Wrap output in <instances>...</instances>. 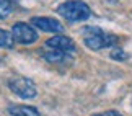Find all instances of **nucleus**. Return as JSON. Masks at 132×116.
Wrapping results in <instances>:
<instances>
[{
    "instance_id": "nucleus-1",
    "label": "nucleus",
    "mask_w": 132,
    "mask_h": 116,
    "mask_svg": "<svg viewBox=\"0 0 132 116\" xmlns=\"http://www.w3.org/2000/svg\"><path fill=\"white\" fill-rule=\"evenodd\" d=\"M82 33H83L85 44L90 49H93V51H100V49H104V48H113L118 43V36L106 33L98 26H87V28H83Z\"/></svg>"
},
{
    "instance_id": "nucleus-2",
    "label": "nucleus",
    "mask_w": 132,
    "mask_h": 116,
    "mask_svg": "<svg viewBox=\"0 0 132 116\" xmlns=\"http://www.w3.org/2000/svg\"><path fill=\"white\" fill-rule=\"evenodd\" d=\"M57 13L67 21L77 23V21H85L90 18L91 10L90 7L82 0H67L57 7Z\"/></svg>"
},
{
    "instance_id": "nucleus-3",
    "label": "nucleus",
    "mask_w": 132,
    "mask_h": 116,
    "mask_svg": "<svg viewBox=\"0 0 132 116\" xmlns=\"http://www.w3.org/2000/svg\"><path fill=\"white\" fill-rule=\"evenodd\" d=\"M8 87L20 98H34L36 97V87L26 77H13L8 82Z\"/></svg>"
},
{
    "instance_id": "nucleus-4",
    "label": "nucleus",
    "mask_w": 132,
    "mask_h": 116,
    "mask_svg": "<svg viewBox=\"0 0 132 116\" xmlns=\"http://www.w3.org/2000/svg\"><path fill=\"white\" fill-rule=\"evenodd\" d=\"M12 33H13L15 41H18L20 44H33L38 41V31L29 23L20 21L16 25H13Z\"/></svg>"
},
{
    "instance_id": "nucleus-5",
    "label": "nucleus",
    "mask_w": 132,
    "mask_h": 116,
    "mask_svg": "<svg viewBox=\"0 0 132 116\" xmlns=\"http://www.w3.org/2000/svg\"><path fill=\"white\" fill-rule=\"evenodd\" d=\"M46 46L47 48H52V49H57L60 52H65V54H72L77 51V46H75L73 39H70L69 36H64V34H55L51 39L46 41Z\"/></svg>"
},
{
    "instance_id": "nucleus-6",
    "label": "nucleus",
    "mask_w": 132,
    "mask_h": 116,
    "mask_svg": "<svg viewBox=\"0 0 132 116\" xmlns=\"http://www.w3.org/2000/svg\"><path fill=\"white\" fill-rule=\"evenodd\" d=\"M31 25L34 28L46 31V33H62L64 31L62 25L57 20L49 18V17H34V18H31Z\"/></svg>"
},
{
    "instance_id": "nucleus-7",
    "label": "nucleus",
    "mask_w": 132,
    "mask_h": 116,
    "mask_svg": "<svg viewBox=\"0 0 132 116\" xmlns=\"http://www.w3.org/2000/svg\"><path fill=\"white\" fill-rule=\"evenodd\" d=\"M41 56L47 60V62H52V64H62V62H67V60L72 59L70 54H65V52H60L57 49H52V48H47L44 46L41 49Z\"/></svg>"
},
{
    "instance_id": "nucleus-8",
    "label": "nucleus",
    "mask_w": 132,
    "mask_h": 116,
    "mask_svg": "<svg viewBox=\"0 0 132 116\" xmlns=\"http://www.w3.org/2000/svg\"><path fill=\"white\" fill-rule=\"evenodd\" d=\"M8 113L12 116H41L38 108L29 106V105H13L8 108Z\"/></svg>"
},
{
    "instance_id": "nucleus-9",
    "label": "nucleus",
    "mask_w": 132,
    "mask_h": 116,
    "mask_svg": "<svg viewBox=\"0 0 132 116\" xmlns=\"http://www.w3.org/2000/svg\"><path fill=\"white\" fill-rule=\"evenodd\" d=\"M13 46H15V38H13V33L5 31V29L0 28V48L12 49Z\"/></svg>"
},
{
    "instance_id": "nucleus-10",
    "label": "nucleus",
    "mask_w": 132,
    "mask_h": 116,
    "mask_svg": "<svg viewBox=\"0 0 132 116\" xmlns=\"http://www.w3.org/2000/svg\"><path fill=\"white\" fill-rule=\"evenodd\" d=\"M12 3L10 0H0V18H7L10 13H12Z\"/></svg>"
},
{
    "instance_id": "nucleus-11",
    "label": "nucleus",
    "mask_w": 132,
    "mask_h": 116,
    "mask_svg": "<svg viewBox=\"0 0 132 116\" xmlns=\"http://www.w3.org/2000/svg\"><path fill=\"white\" fill-rule=\"evenodd\" d=\"M111 57H113L114 60H126L127 59V54H126L121 48H114L113 52H111Z\"/></svg>"
},
{
    "instance_id": "nucleus-12",
    "label": "nucleus",
    "mask_w": 132,
    "mask_h": 116,
    "mask_svg": "<svg viewBox=\"0 0 132 116\" xmlns=\"http://www.w3.org/2000/svg\"><path fill=\"white\" fill-rule=\"evenodd\" d=\"M93 116H122V114L114 111V110H109V111H104V113H100V114H93Z\"/></svg>"
}]
</instances>
